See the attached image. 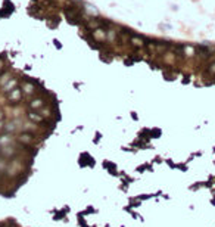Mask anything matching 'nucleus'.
I'll list each match as a JSON object with an SVG mask.
<instances>
[{
    "instance_id": "39448f33",
    "label": "nucleus",
    "mask_w": 215,
    "mask_h": 227,
    "mask_svg": "<svg viewBox=\"0 0 215 227\" xmlns=\"http://www.w3.org/2000/svg\"><path fill=\"white\" fill-rule=\"evenodd\" d=\"M106 37H107V40H109V41H112V43L118 40V34H116V30L113 28V25H112V27H109V28L106 30Z\"/></svg>"
},
{
    "instance_id": "f03ea898",
    "label": "nucleus",
    "mask_w": 215,
    "mask_h": 227,
    "mask_svg": "<svg viewBox=\"0 0 215 227\" xmlns=\"http://www.w3.org/2000/svg\"><path fill=\"white\" fill-rule=\"evenodd\" d=\"M130 44L134 47V49H143L146 47V41L142 35H131L130 37Z\"/></svg>"
},
{
    "instance_id": "6e6552de",
    "label": "nucleus",
    "mask_w": 215,
    "mask_h": 227,
    "mask_svg": "<svg viewBox=\"0 0 215 227\" xmlns=\"http://www.w3.org/2000/svg\"><path fill=\"white\" fill-rule=\"evenodd\" d=\"M3 67H4V62H3V59H0V71L3 70Z\"/></svg>"
},
{
    "instance_id": "423d86ee",
    "label": "nucleus",
    "mask_w": 215,
    "mask_h": 227,
    "mask_svg": "<svg viewBox=\"0 0 215 227\" xmlns=\"http://www.w3.org/2000/svg\"><path fill=\"white\" fill-rule=\"evenodd\" d=\"M43 105H44V100L41 99V97H36V99H33L31 102H30V108L31 109H41L43 108Z\"/></svg>"
},
{
    "instance_id": "20e7f679",
    "label": "nucleus",
    "mask_w": 215,
    "mask_h": 227,
    "mask_svg": "<svg viewBox=\"0 0 215 227\" xmlns=\"http://www.w3.org/2000/svg\"><path fill=\"white\" fill-rule=\"evenodd\" d=\"M21 88H22L24 94H28V96H31V94L36 93V86H34V83H31V81H24Z\"/></svg>"
},
{
    "instance_id": "7ed1b4c3",
    "label": "nucleus",
    "mask_w": 215,
    "mask_h": 227,
    "mask_svg": "<svg viewBox=\"0 0 215 227\" xmlns=\"http://www.w3.org/2000/svg\"><path fill=\"white\" fill-rule=\"evenodd\" d=\"M169 47H171V43L168 41H158L156 43V55H166L169 52Z\"/></svg>"
},
{
    "instance_id": "0eeeda50",
    "label": "nucleus",
    "mask_w": 215,
    "mask_h": 227,
    "mask_svg": "<svg viewBox=\"0 0 215 227\" xmlns=\"http://www.w3.org/2000/svg\"><path fill=\"white\" fill-rule=\"evenodd\" d=\"M46 22H47V25H49L50 28H56V27L59 25V15H53V16L47 18Z\"/></svg>"
},
{
    "instance_id": "1a4fd4ad",
    "label": "nucleus",
    "mask_w": 215,
    "mask_h": 227,
    "mask_svg": "<svg viewBox=\"0 0 215 227\" xmlns=\"http://www.w3.org/2000/svg\"><path fill=\"white\" fill-rule=\"evenodd\" d=\"M36 1H38V3H40V1H41V0H36Z\"/></svg>"
},
{
    "instance_id": "f257e3e1",
    "label": "nucleus",
    "mask_w": 215,
    "mask_h": 227,
    "mask_svg": "<svg viewBox=\"0 0 215 227\" xmlns=\"http://www.w3.org/2000/svg\"><path fill=\"white\" fill-rule=\"evenodd\" d=\"M91 37H93V40L97 41V43H105V41L107 40L106 28H97V30L91 31Z\"/></svg>"
}]
</instances>
